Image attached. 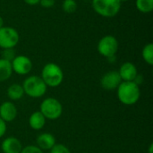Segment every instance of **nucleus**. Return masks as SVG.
I'll use <instances>...</instances> for the list:
<instances>
[{"label":"nucleus","instance_id":"f257e3e1","mask_svg":"<svg viewBox=\"0 0 153 153\" xmlns=\"http://www.w3.org/2000/svg\"><path fill=\"white\" fill-rule=\"evenodd\" d=\"M117 90L119 101L126 106L137 103L141 96L140 87L134 82H122Z\"/></svg>","mask_w":153,"mask_h":153},{"label":"nucleus","instance_id":"f03ea898","mask_svg":"<svg viewBox=\"0 0 153 153\" xmlns=\"http://www.w3.org/2000/svg\"><path fill=\"white\" fill-rule=\"evenodd\" d=\"M22 86L23 88L24 94L33 99H38L44 96L48 89V86L45 84L41 77L37 75H31L26 78Z\"/></svg>","mask_w":153,"mask_h":153},{"label":"nucleus","instance_id":"7ed1b4c3","mask_svg":"<svg viewBox=\"0 0 153 153\" xmlns=\"http://www.w3.org/2000/svg\"><path fill=\"white\" fill-rule=\"evenodd\" d=\"M41 79L48 87H57L64 80V73L59 65L54 63L47 64L41 71Z\"/></svg>","mask_w":153,"mask_h":153},{"label":"nucleus","instance_id":"20e7f679","mask_svg":"<svg viewBox=\"0 0 153 153\" xmlns=\"http://www.w3.org/2000/svg\"><path fill=\"white\" fill-rule=\"evenodd\" d=\"M94 11L103 17L117 15L121 8L120 0H92Z\"/></svg>","mask_w":153,"mask_h":153},{"label":"nucleus","instance_id":"39448f33","mask_svg":"<svg viewBox=\"0 0 153 153\" xmlns=\"http://www.w3.org/2000/svg\"><path fill=\"white\" fill-rule=\"evenodd\" d=\"M39 111L46 119L56 120L62 116L63 106L58 100L55 98H47L41 102Z\"/></svg>","mask_w":153,"mask_h":153},{"label":"nucleus","instance_id":"423d86ee","mask_svg":"<svg viewBox=\"0 0 153 153\" xmlns=\"http://www.w3.org/2000/svg\"><path fill=\"white\" fill-rule=\"evenodd\" d=\"M118 49V42L117 39L111 35H108L103 37L98 44V51L99 53L108 58L115 56L116 53Z\"/></svg>","mask_w":153,"mask_h":153},{"label":"nucleus","instance_id":"0eeeda50","mask_svg":"<svg viewBox=\"0 0 153 153\" xmlns=\"http://www.w3.org/2000/svg\"><path fill=\"white\" fill-rule=\"evenodd\" d=\"M19 42V34L12 27L0 28V48H13Z\"/></svg>","mask_w":153,"mask_h":153},{"label":"nucleus","instance_id":"6e6552de","mask_svg":"<svg viewBox=\"0 0 153 153\" xmlns=\"http://www.w3.org/2000/svg\"><path fill=\"white\" fill-rule=\"evenodd\" d=\"M13 72L19 75L28 74L32 69V63L30 59L25 56H17L11 62Z\"/></svg>","mask_w":153,"mask_h":153},{"label":"nucleus","instance_id":"1a4fd4ad","mask_svg":"<svg viewBox=\"0 0 153 153\" xmlns=\"http://www.w3.org/2000/svg\"><path fill=\"white\" fill-rule=\"evenodd\" d=\"M122 82L123 81L117 71H110L101 77L100 85L106 91H114L117 89Z\"/></svg>","mask_w":153,"mask_h":153},{"label":"nucleus","instance_id":"9d476101","mask_svg":"<svg viewBox=\"0 0 153 153\" xmlns=\"http://www.w3.org/2000/svg\"><path fill=\"white\" fill-rule=\"evenodd\" d=\"M16 106L11 101H4L0 105V118L6 122L13 121L17 117Z\"/></svg>","mask_w":153,"mask_h":153},{"label":"nucleus","instance_id":"9b49d317","mask_svg":"<svg viewBox=\"0 0 153 153\" xmlns=\"http://www.w3.org/2000/svg\"><path fill=\"white\" fill-rule=\"evenodd\" d=\"M118 74L123 82H133L138 74V71L133 63L126 62L120 66Z\"/></svg>","mask_w":153,"mask_h":153},{"label":"nucleus","instance_id":"f8f14e48","mask_svg":"<svg viewBox=\"0 0 153 153\" xmlns=\"http://www.w3.org/2000/svg\"><path fill=\"white\" fill-rule=\"evenodd\" d=\"M22 148L21 141L13 136L5 138L1 144V149L4 153H21Z\"/></svg>","mask_w":153,"mask_h":153},{"label":"nucleus","instance_id":"ddd939ff","mask_svg":"<svg viewBox=\"0 0 153 153\" xmlns=\"http://www.w3.org/2000/svg\"><path fill=\"white\" fill-rule=\"evenodd\" d=\"M36 143H37L36 146H38L40 150L50 151L56 143V138L53 134L49 133H43L37 137Z\"/></svg>","mask_w":153,"mask_h":153},{"label":"nucleus","instance_id":"4468645a","mask_svg":"<svg viewBox=\"0 0 153 153\" xmlns=\"http://www.w3.org/2000/svg\"><path fill=\"white\" fill-rule=\"evenodd\" d=\"M47 119L41 114L40 111H36L32 113L29 117V126L31 129L39 131L41 130L46 125Z\"/></svg>","mask_w":153,"mask_h":153},{"label":"nucleus","instance_id":"2eb2a0df","mask_svg":"<svg viewBox=\"0 0 153 153\" xmlns=\"http://www.w3.org/2000/svg\"><path fill=\"white\" fill-rule=\"evenodd\" d=\"M6 94L11 100H19L23 97L24 91L21 84L13 83L8 87L6 91Z\"/></svg>","mask_w":153,"mask_h":153},{"label":"nucleus","instance_id":"dca6fc26","mask_svg":"<svg viewBox=\"0 0 153 153\" xmlns=\"http://www.w3.org/2000/svg\"><path fill=\"white\" fill-rule=\"evenodd\" d=\"M13 74L11 62L0 58V82L8 80Z\"/></svg>","mask_w":153,"mask_h":153},{"label":"nucleus","instance_id":"f3484780","mask_svg":"<svg viewBox=\"0 0 153 153\" xmlns=\"http://www.w3.org/2000/svg\"><path fill=\"white\" fill-rule=\"evenodd\" d=\"M136 8L144 13H151L153 10V0H136Z\"/></svg>","mask_w":153,"mask_h":153},{"label":"nucleus","instance_id":"a211bd4d","mask_svg":"<svg viewBox=\"0 0 153 153\" xmlns=\"http://www.w3.org/2000/svg\"><path fill=\"white\" fill-rule=\"evenodd\" d=\"M143 60L150 65H153V44L149 43L147 44L143 49Z\"/></svg>","mask_w":153,"mask_h":153},{"label":"nucleus","instance_id":"6ab92c4d","mask_svg":"<svg viewBox=\"0 0 153 153\" xmlns=\"http://www.w3.org/2000/svg\"><path fill=\"white\" fill-rule=\"evenodd\" d=\"M77 8V4L74 0H65L63 3V10L66 13H74Z\"/></svg>","mask_w":153,"mask_h":153},{"label":"nucleus","instance_id":"aec40b11","mask_svg":"<svg viewBox=\"0 0 153 153\" xmlns=\"http://www.w3.org/2000/svg\"><path fill=\"white\" fill-rule=\"evenodd\" d=\"M1 56L3 59L9 61V62H12L13 58L16 56L15 51L13 50V48H4V50L1 53Z\"/></svg>","mask_w":153,"mask_h":153},{"label":"nucleus","instance_id":"412c9836","mask_svg":"<svg viewBox=\"0 0 153 153\" xmlns=\"http://www.w3.org/2000/svg\"><path fill=\"white\" fill-rule=\"evenodd\" d=\"M50 153H72L71 151L62 143H56L50 150Z\"/></svg>","mask_w":153,"mask_h":153},{"label":"nucleus","instance_id":"4be33fe9","mask_svg":"<svg viewBox=\"0 0 153 153\" xmlns=\"http://www.w3.org/2000/svg\"><path fill=\"white\" fill-rule=\"evenodd\" d=\"M21 153H44L42 150H40L36 145H27L22 148Z\"/></svg>","mask_w":153,"mask_h":153},{"label":"nucleus","instance_id":"5701e85b","mask_svg":"<svg viewBox=\"0 0 153 153\" xmlns=\"http://www.w3.org/2000/svg\"><path fill=\"white\" fill-rule=\"evenodd\" d=\"M39 4L44 8H50L55 4V0H39Z\"/></svg>","mask_w":153,"mask_h":153},{"label":"nucleus","instance_id":"b1692460","mask_svg":"<svg viewBox=\"0 0 153 153\" xmlns=\"http://www.w3.org/2000/svg\"><path fill=\"white\" fill-rule=\"evenodd\" d=\"M6 129H7V127H6V123H5L4 120H2V119L0 118V138L3 137V136L5 134Z\"/></svg>","mask_w":153,"mask_h":153},{"label":"nucleus","instance_id":"393cba45","mask_svg":"<svg viewBox=\"0 0 153 153\" xmlns=\"http://www.w3.org/2000/svg\"><path fill=\"white\" fill-rule=\"evenodd\" d=\"M133 82H134V83H136L138 86H140V85L143 83V76L142 74H138Z\"/></svg>","mask_w":153,"mask_h":153},{"label":"nucleus","instance_id":"a878e982","mask_svg":"<svg viewBox=\"0 0 153 153\" xmlns=\"http://www.w3.org/2000/svg\"><path fill=\"white\" fill-rule=\"evenodd\" d=\"M26 4H30V5H34L39 3V0H23Z\"/></svg>","mask_w":153,"mask_h":153},{"label":"nucleus","instance_id":"bb28decb","mask_svg":"<svg viewBox=\"0 0 153 153\" xmlns=\"http://www.w3.org/2000/svg\"><path fill=\"white\" fill-rule=\"evenodd\" d=\"M152 149H153V143H151V144H150V146H149V153H153Z\"/></svg>","mask_w":153,"mask_h":153},{"label":"nucleus","instance_id":"cd10ccee","mask_svg":"<svg viewBox=\"0 0 153 153\" xmlns=\"http://www.w3.org/2000/svg\"><path fill=\"white\" fill-rule=\"evenodd\" d=\"M3 25H4V20H3V18L0 16V28H2Z\"/></svg>","mask_w":153,"mask_h":153},{"label":"nucleus","instance_id":"c85d7f7f","mask_svg":"<svg viewBox=\"0 0 153 153\" xmlns=\"http://www.w3.org/2000/svg\"><path fill=\"white\" fill-rule=\"evenodd\" d=\"M126 1H128V0H120L121 3H122V2H126Z\"/></svg>","mask_w":153,"mask_h":153}]
</instances>
